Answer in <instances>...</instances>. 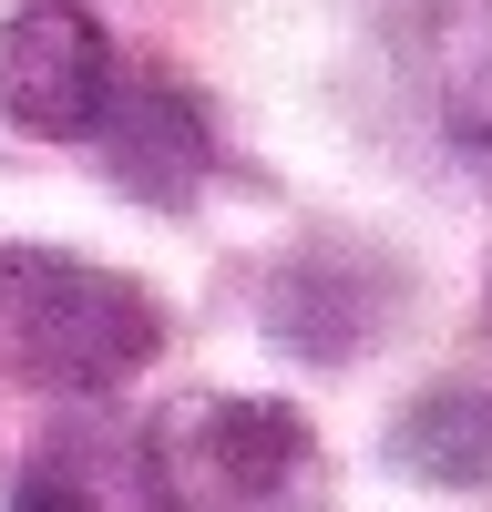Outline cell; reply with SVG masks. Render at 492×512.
<instances>
[{
	"label": "cell",
	"mask_w": 492,
	"mask_h": 512,
	"mask_svg": "<svg viewBox=\"0 0 492 512\" xmlns=\"http://www.w3.org/2000/svg\"><path fill=\"white\" fill-rule=\"evenodd\" d=\"M154 349H164V308L123 267H93L62 246H0V359H11V379L103 400Z\"/></svg>",
	"instance_id": "obj_1"
},
{
	"label": "cell",
	"mask_w": 492,
	"mask_h": 512,
	"mask_svg": "<svg viewBox=\"0 0 492 512\" xmlns=\"http://www.w3.org/2000/svg\"><path fill=\"white\" fill-rule=\"evenodd\" d=\"M11 512H154L144 431H113V420L41 431V451L21 461V482H11Z\"/></svg>",
	"instance_id": "obj_5"
},
{
	"label": "cell",
	"mask_w": 492,
	"mask_h": 512,
	"mask_svg": "<svg viewBox=\"0 0 492 512\" xmlns=\"http://www.w3.org/2000/svg\"><path fill=\"white\" fill-rule=\"evenodd\" d=\"M93 144H103V175L123 195H144V205H195V185L216 175V123H205V103L185 93V82H123L113 72V103L93 123Z\"/></svg>",
	"instance_id": "obj_4"
},
{
	"label": "cell",
	"mask_w": 492,
	"mask_h": 512,
	"mask_svg": "<svg viewBox=\"0 0 492 512\" xmlns=\"http://www.w3.org/2000/svg\"><path fill=\"white\" fill-rule=\"evenodd\" d=\"M113 103V41L82 0H21L0 21V123L31 144H93Z\"/></svg>",
	"instance_id": "obj_3"
},
{
	"label": "cell",
	"mask_w": 492,
	"mask_h": 512,
	"mask_svg": "<svg viewBox=\"0 0 492 512\" xmlns=\"http://www.w3.org/2000/svg\"><path fill=\"white\" fill-rule=\"evenodd\" d=\"M154 512H328V451L287 400L195 390L144 420Z\"/></svg>",
	"instance_id": "obj_2"
},
{
	"label": "cell",
	"mask_w": 492,
	"mask_h": 512,
	"mask_svg": "<svg viewBox=\"0 0 492 512\" xmlns=\"http://www.w3.org/2000/svg\"><path fill=\"white\" fill-rule=\"evenodd\" d=\"M390 461L410 482H441V492H472L492 482V400L482 390H431L390 420Z\"/></svg>",
	"instance_id": "obj_6"
}]
</instances>
